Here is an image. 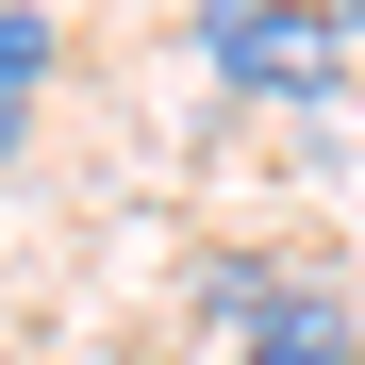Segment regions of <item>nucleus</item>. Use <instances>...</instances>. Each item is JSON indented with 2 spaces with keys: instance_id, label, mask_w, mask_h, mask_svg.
<instances>
[{
  "instance_id": "nucleus-3",
  "label": "nucleus",
  "mask_w": 365,
  "mask_h": 365,
  "mask_svg": "<svg viewBox=\"0 0 365 365\" xmlns=\"http://www.w3.org/2000/svg\"><path fill=\"white\" fill-rule=\"evenodd\" d=\"M34 100H50V17H34V0H0V150L34 133Z\"/></svg>"
},
{
  "instance_id": "nucleus-2",
  "label": "nucleus",
  "mask_w": 365,
  "mask_h": 365,
  "mask_svg": "<svg viewBox=\"0 0 365 365\" xmlns=\"http://www.w3.org/2000/svg\"><path fill=\"white\" fill-rule=\"evenodd\" d=\"M216 365H365V316H349L332 282H299V266H282V282H266V316H250V332H216Z\"/></svg>"
},
{
  "instance_id": "nucleus-1",
  "label": "nucleus",
  "mask_w": 365,
  "mask_h": 365,
  "mask_svg": "<svg viewBox=\"0 0 365 365\" xmlns=\"http://www.w3.org/2000/svg\"><path fill=\"white\" fill-rule=\"evenodd\" d=\"M200 67L250 116H349V67H365V50L316 17V0H200Z\"/></svg>"
},
{
  "instance_id": "nucleus-4",
  "label": "nucleus",
  "mask_w": 365,
  "mask_h": 365,
  "mask_svg": "<svg viewBox=\"0 0 365 365\" xmlns=\"http://www.w3.org/2000/svg\"><path fill=\"white\" fill-rule=\"evenodd\" d=\"M316 17H332V34H349V50H365V0H316Z\"/></svg>"
}]
</instances>
